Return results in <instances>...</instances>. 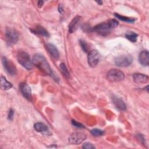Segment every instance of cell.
Instances as JSON below:
<instances>
[{
  "label": "cell",
  "mask_w": 149,
  "mask_h": 149,
  "mask_svg": "<svg viewBox=\"0 0 149 149\" xmlns=\"http://www.w3.org/2000/svg\"><path fill=\"white\" fill-rule=\"evenodd\" d=\"M33 63L41 71L49 76L53 75V72L45 58L40 54H35L32 59Z\"/></svg>",
  "instance_id": "1"
},
{
  "label": "cell",
  "mask_w": 149,
  "mask_h": 149,
  "mask_svg": "<svg viewBox=\"0 0 149 149\" xmlns=\"http://www.w3.org/2000/svg\"><path fill=\"white\" fill-rule=\"evenodd\" d=\"M17 59L18 62L27 70L32 69V62L29 54L25 51H21L17 53Z\"/></svg>",
  "instance_id": "2"
},
{
  "label": "cell",
  "mask_w": 149,
  "mask_h": 149,
  "mask_svg": "<svg viewBox=\"0 0 149 149\" xmlns=\"http://www.w3.org/2000/svg\"><path fill=\"white\" fill-rule=\"evenodd\" d=\"M108 80L111 82H117L123 80L125 78L124 73L120 70L112 69L109 70L106 75Z\"/></svg>",
  "instance_id": "3"
},
{
  "label": "cell",
  "mask_w": 149,
  "mask_h": 149,
  "mask_svg": "<svg viewBox=\"0 0 149 149\" xmlns=\"http://www.w3.org/2000/svg\"><path fill=\"white\" fill-rule=\"evenodd\" d=\"M6 41L9 45L16 44L19 40V35L17 32L12 28H7L5 32Z\"/></svg>",
  "instance_id": "4"
},
{
  "label": "cell",
  "mask_w": 149,
  "mask_h": 149,
  "mask_svg": "<svg viewBox=\"0 0 149 149\" xmlns=\"http://www.w3.org/2000/svg\"><path fill=\"white\" fill-rule=\"evenodd\" d=\"M133 62V58L130 55H124L117 56L115 59V63L119 67L129 66Z\"/></svg>",
  "instance_id": "5"
},
{
  "label": "cell",
  "mask_w": 149,
  "mask_h": 149,
  "mask_svg": "<svg viewBox=\"0 0 149 149\" xmlns=\"http://www.w3.org/2000/svg\"><path fill=\"white\" fill-rule=\"evenodd\" d=\"M87 138V136L83 132H74L69 137L68 141L71 144H79L81 143Z\"/></svg>",
  "instance_id": "6"
},
{
  "label": "cell",
  "mask_w": 149,
  "mask_h": 149,
  "mask_svg": "<svg viewBox=\"0 0 149 149\" xmlns=\"http://www.w3.org/2000/svg\"><path fill=\"white\" fill-rule=\"evenodd\" d=\"M87 61L91 67L96 66L100 61V53L96 50H92L89 52L87 56Z\"/></svg>",
  "instance_id": "7"
},
{
  "label": "cell",
  "mask_w": 149,
  "mask_h": 149,
  "mask_svg": "<svg viewBox=\"0 0 149 149\" xmlns=\"http://www.w3.org/2000/svg\"><path fill=\"white\" fill-rule=\"evenodd\" d=\"M111 28L107 22L100 23L94 27L93 30L102 36H106L110 33Z\"/></svg>",
  "instance_id": "8"
},
{
  "label": "cell",
  "mask_w": 149,
  "mask_h": 149,
  "mask_svg": "<svg viewBox=\"0 0 149 149\" xmlns=\"http://www.w3.org/2000/svg\"><path fill=\"white\" fill-rule=\"evenodd\" d=\"M2 62L6 71L10 75H15L16 73V68L15 64L6 57L2 58Z\"/></svg>",
  "instance_id": "9"
},
{
  "label": "cell",
  "mask_w": 149,
  "mask_h": 149,
  "mask_svg": "<svg viewBox=\"0 0 149 149\" xmlns=\"http://www.w3.org/2000/svg\"><path fill=\"white\" fill-rule=\"evenodd\" d=\"M20 90L22 94V95L27 100H31V91L30 86L25 83H21L19 85Z\"/></svg>",
  "instance_id": "10"
},
{
  "label": "cell",
  "mask_w": 149,
  "mask_h": 149,
  "mask_svg": "<svg viewBox=\"0 0 149 149\" xmlns=\"http://www.w3.org/2000/svg\"><path fill=\"white\" fill-rule=\"evenodd\" d=\"M45 48L50 55L54 59H58L59 58V52L56 47L52 44L47 43L45 45Z\"/></svg>",
  "instance_id": "11"
},
{
  "label": "cell",
  "mask_w": 149,
  "mask_h": 149,
  "mask_svg": "<svg viewBox=\"0 0 149 149\" xmlns=\"http://www.w3.org/2000/svg\"><path fill=\"white\" fill-rule=\"evenodd\" d=\"M139 61L143 66H148L149 64V54L146 50L142 51L139 55Z\"/></svg>",
  "instance_id": "12"
},
{
  "label": "cell",
  "mask_w": 149,
  "mask_h": 149,
  "mask_svg": "<svg viewBox=\"0 0 149 149\" xmlns=\"http://www.w3.org/2000/svg\"><path fill=\"white\" fill-rule=\"evenodd\" d=\"M133 81L136 83H146L148 81V76L142 73H134L133 76Z\"/></svg>",
  "instance_id": "13"
},
{
  "label": "cell",
  "mask_w": 149,
  "mask_h": 149,
  "mask_svg": "<svg viewBox=\"0 0 149 149\" xmlns=\"http://www.w3.org/2000/svg\"><path fill=\"white\" fill-rule=\"evenodd\" d=\"M80 16H76L72 19V20L70 22V23L69 24V33H73L74 31H76L78 26V23L80 21Z\"/></svg>",
  "instance_id": "14"
},
{
  "label": "cell",
  "mask_w": 149,
  "mask_h": 149,
  "mask_svg": "<svg viewBox=\"0 0 149 149\" xmlns=\"http://www.w3.org/2000/svg\"><path fill=\"white\" fill-rule=\"evenodd\" d=\"M31 31L32 33L36 34H38V35H40L45 37H48L49 36L48 32L43 27L40 26H37L36 27L33 29H31Z\"/></svg>",
  "instance_id": "15"
},
{
  "label": "cell",
  "mask_w": 149,
  "mask_h": 149,
  "mask_svg": "<svg viewBox=\"0 0 149 149\" xmlns=\"http://www.w3.org/2000/svg\"><path fill=\"white\" fill-rule=\"evenodd\" d=\"M112 101L117 108L122 111H125L126 109V104L120 98L117 97H113L112 98Z\"/></svg>",
  "instance_id": "16"
},
{
  "label": "cell",
  "mask_w": 149,
  "mask_h": 149,
  "mask_svg": "<svg viewBox=\"0 0 149 149\" xmlns=\"http://www.w3.org/2000/svg\"><path fill=\"white\" fill-rule=\"evenodd\" d=\"M12 87L11 83L7 81L6 78L2 76H1V88L2 90H7L10 89Z\"/></svg>",
  "instance_id": "17"
},
{
  "label": "cell",
  "mask_w": 149,
  "mask_h": 149,
  "mask_svg": "<svg viewBox=\"0 0 149 149\" xmlns=\"http://www.w3.org/2000/svg\"><path fill=\"white\" fill-rule=\"evenodd\" d=\"M34 127L36 131L39 132H46L48 130L47 126L41 122H37L35 123Z\"/></svg>",
  "instance_id": "18"
},
{
  "label": "cell",
  "mask_w": 149,
  "mask_h": 149,
  "mask_svg": "<svg viewBox=\"0 0 149 149\" xmlns=\"http://www.w3.org/2000/svg\"><path fill=\"white\" fill-rule=\"evenodd\" d=\"M59 68H60L62 74L63 75V76L65 77H66V79H69L70 77V74H69V71H68L65 64L64 63H61L60 64Z\"/></svg>",
  "instance_id": "19"
},
{
  "label": "cell",
  "mask_w": 149,
  "mask_h": 149,
  "mask_svg": "<svg viewBox=\"0 0 149 149\" xmlns=\"http://www.w3.org/2000/svg\"><path fill=\"white\" fill-rule=\"evenodd\" d=\"M137 36L138 35L134 32H129L126 33L125 35V37H126V38H127L129 41H132V42H136Z\"/></svg>",
  "instance_id": "20"
},
{
  "label": "cell",
  "mask_w": 149,
  "mask_h": 149,
  "mask_svg": "<svg viewBox=\"0 0 149 149\" xmlns=\"http://www.w3.org/2000/svg\"><path fill=\"white\" fill-rule=\"evenodd\" d=\"M114 15L116 17H117L119 20H121L124 22H129V23H133L135 21V19H134V18H131V17H126V16H121L118 13H115Z\"/></svg>",
  "instance_id": "21"
},
{
  "label": "cell",
  "mask_w": 149,
  "mask_h": 149,
  "mask_svg": "<svg viewBox=\"0 0 149 149\" xmlns=\"http://www.w3.org/2000/svg\"><path fill=\"white\" fill-rule=\"evenodd\" d=\"M107 23H108V24L111 29L116 27L119 24L118 21L115 19H111L107 22Z\"/></svg>",
  "instance_id": "22"
},
{
  "label": "cell",
  "mask_w": 149,
  "mask_h": 149,
  "mask_svg": "<svg viewBox=\"0 0 149 149\" xmlns=\"http://www.w3.org/2000/svg\"><path fill=\"white\" fill-rule=\"evenodd\" d=\"M91 133L94 136H100L104 134V132L98 129H94L91 130Z\"/></svg>",
  "instance_id": "23"
},
{
  "label": "cell",
  "mask_w": 149,
  "mask_h": 149,
  "mask_svg": "<svg viewBox=\"0 0 149 149\" xmlns=\"http://www.w3.org/2000/svg\"><path fill=\"white\" fill-rule=\"evenodd\" d=\"M79 42H80V45L81 48L83 49V50L85 52H87L88 51V46L87 43L85 41L82 40H80Z\"/></svg>",
  "instance_id": "24"
},
{
  "label": "cell",
  "mask_w": 149,
  "mask_h": 149,
  "mask_svg": "<svg viewBox=\"0 0 149 149\" xmlns=\"http://www.w3.org/2000/svg\"><path fill=\"white\" fill-rule=\"evenodd\" d=\"M83 148H85V149H93L95 148V147L93 146V144L87 142V143H84L83 144Z\"/></svg>",
  "instance_id": "25"
},
{
  "label": "cell",
  "mask_w": 149,
  "mask_h": 149,
  "mask_svg": "<svg viewBox=\"0 0 149 149\" xmlns=\"http://www.w3.org/2000/svg\"><path fill=\"white\" fill-rule=\"evenodd\" d=\"M72 125H73L74 126L77 127H79V128H83V127H84V126L82 124H81L80 123H79V122H76V120H72Z\"/></svg>",
  "instance_id": "26"
},
{
  "label": "cell",
  "mask_w": 149,
  "mask_h": 149,
  "mask_svg": "<svg viewBox=\"0 0 149 149\" xmlns=\"http://www.w3.org/2000/svg\"><path fill=\"white\" fill-rule=\"evenodd\" d=\"M13 115H14V111L12 109H10V110L8 112V118L9 120H12L13 118Z\"/></svg>",
  "instance_id": "27"
},
{
  "label": "cell",
  "mask_w": 149,
  "mask_h": 149,
  "mask_svg": "<svg viewBox=\"0 0 149 149\" xmlns=\"http://www.w3.org/2000/svg\"><path fill=\"white\" fill-rule=\"evenodd\" d=\"M58 10L60 13H62L63 10V5L62 4H59V6H58Z\"/></svg>",
  "instance_id": "28"
},
{
  "label": "cell",
  "mask_w": 149,
  "mask_h": 149,
  "mask_svg": "<svg viewBox=\"0 0 149 149\" xmlns=\"http://www.w3.org/2000/svg\"><path fill=\"white\" fill-rule=\"evenodd\" d=\"M43 3H44V1H39L38 2V5H37L38 6V7L41 8V7L42 6Z\"/></svg>",
  "instance_id": "29"
},
{
  "label": "cell",
  "mask_w": 149,
  "mask_h": 149,
  "mask_svg": "<svg viewBox=\"0 0 149 149\" xmlns=\"http://www.w3.org/2000/svg\"><path fill=\"white\" fill-rule=\"evenodd\" d=\"M97 2L98 3H99L100 5H102V1H97Z\"/></svg>",
  "instance_id": "30"
}]
</instances>
